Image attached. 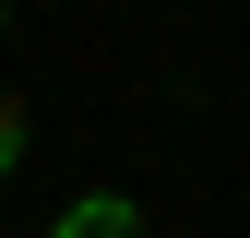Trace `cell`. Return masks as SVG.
<instances>
[{
	"instance_id": "cell-1",
	"label": "cell",
	"mask_w": 250,
	"mask_h": 238,
	"mask_svg": "<svg viewBox=\"0 0 250 238\" xmlns=\"http://www.w3.org/2000/svg\"><path fill=\"white\" fill-rule=\"evenodd\" d=\"M48 238H143V215H131V202H119V191H83L72 215L48 226Z\"/></svg>"
},
{
	"instance_id": "cell-2",
	"label": "cell",
	"mask_w": 250,
	"mask_h": 238,
	"mask_svg": "<svg viewBox=\"0 0 250 238\" xmlns=\"http://www.w3.org/2000/svg\"><path fill=\"white\" fill-rule=\"evenodd\" d=\"M12 167H24V107L0 96V178H12Z\"/></svg>"
}]
</instances>
